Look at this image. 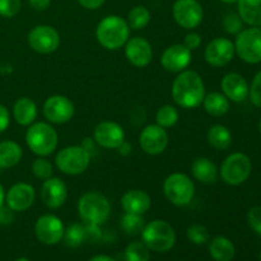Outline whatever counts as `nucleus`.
<instances>
[{
    "label": "nucleus",
    "mask_w": 261,
    "mask_h": 261,
    "mask_svg": "<svg viewBox=\"0 0 261 261\" xmlns=\"http://www.w3.org/2000/svg\"><path fill=\"white\" fill-rule=\"evenodd\" d=\"M171 96L173 102L182 109H195L203 103L205 86L200 74L194 70H182L172 83Z\"/></svg>",
    "instance_id": "f257e3e1"
},
{
    "label": "nucleus",
    "mask_w": 261,
    "mask_h": 261,
    "mask_svg": "<svg viewBox=\"0 0 261 261\" xmlns=\"http://www.w3.org/2000/svg\"><path fill=\"white\" fill-rule=\"evenodd\" d=\"M130 27L126 19L119 15H107L99 20L96 28V38L106 50H119L129 40Z\"/></svg>",
    "instance_id": "f03ea898"
},
{
    "label": "nucleus",
    "mask_w": 261,
    "mask_h": 261,
    "mask_svg": "<svg viewBox=\"0 0 261 261\" xmlns=\"http://www.w3.org/2000/svg\"><path fill=\"white\" fill-rule=\"evenodd\" d=\"M25 143L36 155L47 157L58 148L59 135L50 122H33L25 133Z\"/></svg>",
    "instance_id": "7ed1b4c3"
},
{
    "label": "nucleus",
    "mask_w": 261,
    "mask_h": 261,
    "mask_svg": "<svg viewBox=\"0 0 261 261\" xmlns=\"http://www.w3.org/2000/svg\"><path fill=\"white\" fill-rule=\"evenodd\" d=\"M78 214L86 224L101 226L110 218L111 204L101 193L88 191L79 199Z\"/></svg>",
    "instance_id": "20e7f679"
},
{
    "label": "nucleus",
    "mask_w": 261,
    "mask_h": 261,
    "mask_svg": "<svg viewBox=\"0 0 261 261\" xmlns=\"http://www.w3.org/2000/svg\"><path fill=\"white\" fill-rule=\"evenodd\" d=\"M142 241L150 251L167 252L175 246L176 232L168 222L154 219L144 226L142 231Z\"/></svg>",
    "instance_id": "39448f33"
},
{
    "label": "nucleus",
    "mask_w": 261,
    "mask_h": 261,
    "mask_svg": "<svg viewBox=\"0 0 261 261\" xmlns=\"http://www.w3.org/2000/svg\"><path fill=\"white\" fill-rule=\"evenodd\" d=\"M163 193L167 200L176 206H185L195 195V185L185 173L175 172L167 176L163 182Z\"/></svg>",
    "instance_id": "423d86ee"
},
{
    "label": "nucleus",
    "mask_w": 261,
    "mask_h": 261,
    "mask_svg": "<svg viewBox=\"0 0 261 261\" xmlns=\"http://www.w3.org/2000/svg\"><path fill=\"white\" fill-rule=\"evenodd\" d=\"M91 154L82 145H70L59 150L55 157V165L65 175H82L88 168Z\"/></svg>",
    "instance_id": "0eeeda50"
},
{
    "label": "nucleus",
    "mask_w": 261,
    "mask_h": 261,
    "mask_svg": "<svg viewBox=\"0 0 261 261\" xmlns=\"http://www.w3.org/2000/svg\"><path fill=\"white\" fill-rule=\"evenodd\" d=\"M252 165L245 153H232L222 162L219 176L227 185L239 186L247 181L251 175Z\"/></svg>",
    "instance_id": "6e6552de"
},
{
    "label": "nucleus",
    "mask_w": 261,
    "mask_h": 261,
    "mask_svg": "<svg viewBox=\"0 0 261 261\" xmlns=\"http://www.w3.org/2000/svg\"><path fill=\"white\" fill-rule=\"evenodd\" d=\"M234 51L245 63H261V27L242 30L234 41Z\"/></svg>",
    "instance_id": "1a4fd4ad"
},
{
    "label": "nucleus",
    "mask_w": 261,
    "mask_h": 261,
    "mask_svg": "<svg viewBox=\"0 0 261 261\" xmlns=\"http://www.w3.org/2000/svg\"><path fill=\"white\" fill-rule=\"evenodd\" d=\"M27 41L35 53L48 55L55 53L60 46V35L48 24H38L28 32Z\"/></svg>",
    "instance_id": "9d476101"
},
{
    "label": "nucleus",
    "mask_w": 261,
    "mask_h": 261,
    "mask_svg": "<svg viewBox=\"0 0 261 261\" xmlns=\"http://www.w3.org/2000/svg\"><path fill=\"white\" fill-rule=\"evenodd\" d=\"M172 15L181 28L191 31L203 22L204 10L198 0H176L172 7Z\"/></svg>",
    "instance_id": "9b49d317"
},
{
    "label": "nucleus",
    "mask_w": 261,
    "mask_h": 261,
    "mask_svg": "<svg viewBox=\"0 0 261 261\" xmlns=\"http://www.w3.org/2000/svg\"><path fill=\"white\" fill-rule=\"evenodd\" d=\"M42 111L43 116L50 124L63 125L70 121L75 112V107L68 97L61 96V94H54L46 99Z\"/></svg>",
    "instance_id": "f8f14e48"
},
{
    "label": "nucleus",
    "mask_w": 261,
    "mask_h": 261,
    "mask_svg": "<svg viewBox=\"0 0 261 261\" xmlns=\"http://www.w3.org/2000/svg\"><path fill=\"white\" fill-rule=\"evenodd\" d=\"M64 224L59 217L54 214L41 216L35 223V234L38 241L47 246L59 244L64 237Z\"/></svg>",
    "instance_id": "ddd939ff"
},
{
    "label": "nucleus",
    "mask_w": 261,
    "mask_h": 261,
    "mask_svg": "<svg viewBox=\"0 0 261 261\" xmlns=\"http://www.w3.org/2000/svg\"><path fill=\"white\" fill-rule=\"evenodd\" d=\"M139 145L149 155L162 154L168 145V134L165 127L157 124L147 125L140 132Z\"/></svg>",
    "instance_id": "4468645a"
},
{
    "label": "nucleus",
    "mask_w": 261,
    "mask_h": 261,
    "mask_svg": "<svg viewBox=\"0 0 261 261\" xmlns=\"http://www.w3.org/2000/svg\"><path fill=\"white\" fill-rule=\"evenodd\" d=\"M234 54V43L226 37H217L206 45L204 58L211 66L222 68L231 63Z\"/></svg>",
    "instance_id": "2eb2a0df"
},
{
    "label": "nucleus",
    "mask_w": 261,
    "mask_h": 261,
    "mask_svg": "<svg viewBox=\"0 0 261 261\" xmlns=\"http://www.w3.org/2000/svg\"><path fill=\"white\" fill-rule=\"evenodd\" d=\"M93 140L102 148L117 149L125 142L124 127L115 121H101L93 130Z\"/></svg>",
    "instance_id": "dca6fc26"
},
{
    "label": "nucleus",
    "mask_w": 261,
    "mask_h": 261,
    "mask_svg": "<svg viewBox=\"0 0 261 261\" xmlns=\"http://www.w3.org/2000/svg\"><path fill=\"white\" fill-rule=\"evenodd\" d=\"M36 199V191L31 184L18 182L10 186L9 190L5 193V203L13 212L28 211L33 205Z\"/></svg>",
    "instance_id": "f3484780"
},
{
    "label": "nucleus",
    "mask_w": 261,
    "mask_h": 261,
    "mask_svg": "<svg viewBox=\"0 0 261 261\" xmlns=\"http://www.w3.org/2000/svg\"><path fill=\"white\" fill-rule=\"evenodd\" d=\"M191 53L193 51L189 50L184 43H173L163 51L161 56V64L163 69L170 73L178 74L190 65L191 59H193Z\"/></svg>",
    "instance_id": "a211bd4d"
},
{
    "label": "nucleus",
    "mask_w": 261,
    "mask_h": 261,
    "mask_svg": "<svg viewBox=\"0 0 261 261\" xmlns=\"http://www.w3.org/2000/svg\"><path fill=\"white\" fill-rule=\"evenodd\" d=\"M125 56L132 65L145 68L153 59L152 45L144 37H133L125 43Z\"/></svg>",
    "instance_id": "6ab92c4d"
},
{
    "label": "nucleus",
    "mask_w": 261,
    "mask_h": 261,
    "mask_svg": "<svg viewBox=\"0 0 261 261\" xmlns=\"http://www.w3.org/2000/svg\"><path fill=\"white\" fill-rule=\"evenodd\" d=\"M68 199L66 184L59 177H50L41 186V200L47 208L58 209L64 205Z\"/></svg>",
    "instance_id": "aec40b11"
},
{
    "label": "nucleus",
    "mask_w": 261,
    "mask_h": 261,
    "mask_svg": "<svg viewBox=\"0 0 261 261\" xmlns=\"http://www.w3.org/2000/svg\"><path fill=\"white\" fill-rule=\"evenodd\" d=\"M221 88L224 96L236 103L244 102L249 97V84L239 73L226 74L221 82Z\"/></svg>",
    "instance_id": "412c9836"
},
{
    "label": "nucleus",
    "mask_w": 261,
    "mask_h": 261,
    "mask_svg": "<svg viewBox=\"0 0 261 261\" xmlns=\"http://www.w3.org/2000/svg\"><path fill=\"white\" fill-rule=\"evenodd\" d=\"M152 205V199L145 191L133 189L126 191L121 198V206L125 213L132 214H143L147 213Z\"/></svg>",
    "instance_id": "4be33fe9"
},
{
    "label": "nucleus",
    "mask_w": 261,
    "mask_h": 261,
    "mask_svg": "<svg viewBox=\"0 0 261 261\" xmlns=\"http://www.w3.org/2000/svg\"><path fill=\"white\" fill-rule=\"evenodd\" d=\"M13 117L20 126H30L37 119V105L30 97H20L13 105Z\"/></svg>",
    "instance_id": "5701e85b"
},
{
    "label": "nucleus",
    "mask_w": 261,
    "mask_h": 261,
    "mask_svg": "<svg viewBox=\"0 0 261 261\" xmlns=\"http://www.w3.org/2000/svg\"><path fill=\"white\" fill-rule=\"evenodd\" d=\"M191 175L204 185H211L217 181L218 170L216 163L206 157H198L191 165Z\"/></svg>",
    "instance_id": "b1692460"
},
{
    "label": "nucleus",
    "mask_w": 261,
    "mask_h": 261,
    "mask_svg": "<svg viewBox=\"0 0 261 261\" xmlns=\"http://www.w3.org/2000/svg\"><path fill=\"white\" fill-rule=\"evenodd\" d=\"M23 157L22 147L13 140L0 142V170H8L20 162Z\"/></svg>",
    "instance_id": "393cba45"
},
{
    "label": "nucleus",
    "mask_w": 261,
    "mask_h": 261,
    "mask_svg": "<svg viewBox=\"0 0 261 261\" xmlns=\"http://www.w3.org/2000/svg\"><path fill=\"white\" fill-rule=\"evenodd\" d=\"M239 15L251 27H261V0H239Z\"/></svg>",
    "instance_id": "a878e982"
},
{
    "label": "nucleus",
    "mask_w": 261,
    "mask_h": 261,
    "mask_svg": "<svg viewBox=\"0 0 261 261\" xmlns=\"http://www.w3.org/2000/svg\"><path fill=\"white\" fill-rule=\"evenodd\" d=\"M203 107L211 116H224L229 111V99L221 92H211L204 97Z\"/></svg>",
    "instance_id": "bb28decb"
},
{
    "label": "nucleus",
    "mask_w": 261,
    "mask_h": 261,
    "mask_svg": "<svg viewBox=\"0 0 261 261\" xmlns=\"http://www.w3.org/2000/svg\"><path fill=\"white\" fill-rule=\"evenodd\" d=\"M234 245L224 236H217L209 245V254L216 261H231L234 257Z\"/></svg>",
    "instance_id": "cd10ccee"
},
{
    "label": "nucleus",
    "mask_w": 261,
    "mask_h": 261,
    "mask_svg": "<svg viewBox=\"0 0 261 261\" xmlns=\"http://www.w3.org/2000/svg\"><path fill=\"white\" fill-rule=\"evenodd\" d=\"M206 139L208 143L217 150H227L232 145V138L231 132L228 127L224 125H213L209 127L208 134H206Z\"/></svg>",
    "instance_id": "c85d7f7f"
},
{
    "label": "nucleus",
    "mask_w": 261,
    "mask_h": 261,
    "mask_svg": "<svg viewBox=\"0 0 261 261\" xmlns=\"http://www.w3.org/2000/svg\"><path fill=\"white\" fill-rule=\"evenodd\" d=\"M127 24L132 30L140 31L144 30L150 22V12L143 5H137L132 8L127 13Z\"/></svg>",
    "instance_id": "c756f323"
},
{
    "label": "nucleus",
    "mask_w": 261,
    "mask_h": 261,
    "mask_svg": "<svg viewBox=\"0 0 261 261\" xmlns=\"http://www.w3.org/2000/svg\"><path fill=\"white\" fill-rule=\"evenodd\" d=\"M63 240L69 247H78L87 240L86 226L81 223H73L64 231Z\"/></svg>",
    "instance_id": "7c9ffc66"
},
{
    "label": "nucleus",
    "mask_w": 261,
    "mask_h": 261,
    "mask_svg": "<svg viewBox=\"0 0 261 261\" xmlns=\"http://www.w3.org/2000/svg\"><path fill=\"white\" fill-rule=\"evenodd\" d=\"M178 121V111L176 107L171 106V105H165V106L160 107L155 114V124L160 126L168 129L177 124Z\"/></svg>",
    "instance_id": "2f4dec72"
},
{
    "label": "nucleus",
    "mask_w": 261,
    "mask_h": 261,
    "mask_svg": "<svg viewBox=\"0 0 261 261\" xmlns=\"http://www.w3.org/2000/svg\"><path fill=\"white\" fill-rule=\"evenodd\" d=\"M125 260L126 261H149L150 250L143 241L130 242L125 250Z\"/></svg>",
    "instance_id": "473e14b6"
},
{
    "label": "nucleus",
    "mask_w": 261,
    "mask_h": 261,
    "mask_svg": "<svg viewBox=\"0 0 261 261\" xmlns=\"http://www.w3.org/2000/svg\"><path fill=\"white\" fill-rule=\"evenodd\" d=\"M144 226V218L139 214L125 213L121 218L122 231L130 236H137V234L142 233Z\"/></svg>",
    "instance_id": "72a5a7b5"
},
{
    "label": "nucleus",
    "mask_w": 261,
    "mask_h": 261,
    "mask_svg": "<svg viewBox=\"0 0 261 261\" xmlns=\"http://www.w3.org/2000/svg\"><path fill=\"white\" fill-rule=\"evenodd\" d=\"M222 27L229 35H239L244 30V20L241 19L239 13L228 12L222 19Z\"/></svg>",
    "instance_id": "f704fd0d"
},
{
    "label": "nucleus",
    "mask_w": 261,
    "mask_h": 261,
    "mask_svg": "<svg viewBox=\"0 0 261 261\" xmlns=\"http://www.w3.org/2000/svg\"><path fill=\"white\" fill-rule=\"evenodd\" d=\"M32 173L36 178L45 181L53 177L54 167L45 157H38L32 162Z\"/></svg>",
    "instance_id": "c9c22d12"
},
{
    "label": "nucleus",
    "mask_w": 261,
    "mask_h": 261,
    "mask_svg": "<svg viewBox=\"0 0 261 261\" xmlns=\"http://www.w3.org/2000/svg\"><path fill=\"white\" fill-rule=\"evenodd\" d=\"M189 241L193 242L194 245H204L209 241V231L206 227L201 224H193L186 231Z\"/></svg>",
    "instance_id": "e433bc0d"
},
{
    "label": "nucleus",
    "mask_w": 261,
    "mask_h": 261,
    "mask_svg": "<svg viewBox=\"0 0 261 261\" xmlns=\"http://www.w3.org/2000/svg\"><path fill=\"white\" fill-rule=\"evenodd\" d=\"M22 9L20 0H0V15L4 18H13Z\"/></svg>",
    "instance_id": "4c0bfd02"
},
{
    "label": "nucleus",
    "mask_w": 261,
    "mask_h": 261,
    "mask_svg": "<svg viewBox=\"0 0 261 261\" xmlns=\"http://www.w3.org/2000/svg\"><path fill=\"white\" fill-rule=\"evenodd\" d=\"M249 97L255 106L261 109V70L254 76L251 86L249 87Z\"/></svg>",
    "instance_id": "58836bf2"
},
{
    "label": "nucleus",
    "mask_w": 261,
    "mask_h": 261,
    "mask_svg": "<svg viewBox=\"0 0 261 261\" xmlns=\"http://www.w3.org/2000/svg\"><path fill=\"white\" fill-rule=\"evenodd\" d=\"M247 222L252 231L261 236V206H254L247 213Z\"/></svg>",
    "instance_id": "ea45409f"
},
{
    "label": "nucleus",
    "mask_w": 261,
    "mask_h": 261,
    "mask_svg": "<svg viewBox=\"0 0 261 261\" xmlns=\"http://www.w3.org/2000/svg\"><path fill=\"white\" fill-rule=\"evenodd\" d=\"M184 45H185L190 51L196 50V48L200 47L201 45V36L196 32L188 33L185 40H184Z\"/></svg>",
    "instance_id": "a19ab883"
},
{
    "label": "nucleus",
    "mask_w": 261,
    "mask_h": 261,
    "mask_svg": "<svg viewBox=\"0 0 261 261\" xmlns=\"http://www.w3.org/2000/svg\"><path fill=\"white\" fill-rule=\"evenodd\" d=\"M14 221V212L7 205L0 206V224L2 226H9Z\"/></svg>",
    "instance_id": "79ce46f5"
},
{
    "label": "nucleus",
    "mask_w": 261,
    "mask_h": 261,
    "mask_svg": "<svg viewBox=\"0 0 261 261\" xmlns=\"http://www.w3.org/2000/svg\"><path fill=\"white\" fill-rule=\"evenodd\" d=\"M10 125V112L7 106L0 103V134L5 132Z\"/></svg>",
    "instance_id": "37998d69"
},
{
    "label": "nucleus",
    "mask_w": 261,
    "mask_h": 261,
    "mask_svg": "<svg viewBox=\"0 0 261 261\" xmlns=\"http://www.w3.org/2000/svg\"><path fill=\"white\" fill-rule=\"evenodd\" d=\"M76 2H78L79 5H82L84 9L96 10L98 9V8H101L106 0H76Z\"/></svg>",
    "instance_id": "c03bdc74"
},
{
    "label": "nucleus",
    "mask_w": 261,
    "mask_h": 261,
    "mask_svg": "<svg viewBox=\"0 0 261 261\" xmlns=\"http://www.w3.org/2000/svg\"><path fill=\"white\" fill-rule=\"evenodd\" d=\"M28 4L36 12H43L48 9L51 5V0H28Z\"/></svg>",
    "instance_id": "a18cd8bd"
},
{
    "label": "nucleus",
    "mask_w": 261,
    "mask_h": 261,
    "mask_svg": "<svg viewBox=\"0 0 261 261\" xmlns=\"http://www.w3.org/2000/svg\"><path fill=\"white\" fill-rule=\"evenodd\" d=\"M94 140L91 139V138H86V139L83 140V143H82V147L84 148V149L87 150V152H91V150L94 149V144H93Z\"/></svg>",
    "instance_id": "49530a36"
},
{
    "label": "nucleus",
    "mask_w": 261,
    "mask_h": 261,
    "mask_svg": "<svg viewBox=\"0 0 261 261\" xmlns=\"http://www.w3.org/2000/svg\"><path fill=\"white\" fill-rule=\"evenodd\" d=\"M117 149H119V152L121 153V154H129V153L132 152V145H129L126 142H124Z\"/></svg>",
    "instance_id": "de8ad7c7"
},
{
    "label": "nucleus",
    "mask_w": 261,
    "mask_h": 261,
    "mask_svg": "<svg viewBox=\"0 0 261 261\" xmlns=\"http://www.w3.org/2000/svg\"><path fill=\"white\" fill-rule=\"evenodd\" d=\"M88 261H116L112 257L107 256V255H96V256L91 257Z\"/></svg>",
    "instance_id": "09e8293b"
},
{
    "label": "nucleus",
    "mask_w": 261,
    "mask_h": 261,
    "mask_svg": "<svg viewBox=\"0 0 261 261\" xmlns=\"http://www.w3.org/2000/svg\"><path fill=\"white\" fill-rule=\"evenodd\" d=\"M5 203V190L4 188H3V185L0 184V206L4 205Z\"/></svg>",
    "instance_id": "8fccbe9b"
},
{
    "label": "nucleus",
    "mask_w": 261,
    "mask_h": 261,
    "mask_svg": "<svg viewBox=\"0 0 261 261\" xmlns=\"http://www.w3.org/2000/svg\"><path fill=\"white\" fill-rule=\"evenodd\" d=\"M221 2L226 3V4H234V3H237L239 0H221Z\"/></svg>",
    "instance_id": "3c124183"
},
{
    "label": "nucleus",
    "mask_w": 261,
    "mask_h": 261,
    "mask_svg": "<svg viewBox=\"0 0 261 261\" xmlns=\"http://www.w3.org/2000/svg\"><path fill=\"white\" fill-rule=\"evenodd\" d=\"M15 261H30V260L25 259V257H19V259H17Z\"/></svg>",
    "instance_id": "603ef678"
},
{
    "label": "nucleus",
    "mask_w": 261,
    "mask_h": 261,
    "mask_svg": "<svg viewBox=\"0 0 261 261\" xmlns=\"http://www.w3.org/2000/svg\"><path fill=\"white\" fill-rule=\"evenodd\" d=\"M259 130H260V134H261V119H260V122H259Z\"/></svg>",
    "instance_id": "864d4df0"
},
{
    "label": "nucleus",
    "mask_w": 261,
    "mask_h": 261,
    "mask_svg": "<svg viewBox=\"0 0 261 261\" xmlns=\"http://www.w3.org/2000/svg\"><path fill=\"white\" fill-rule=\"evenodd\" d=\"M260 260H261V252H260Z\"/></svg>",
    "instance_id": "5fc2aeb1"
}]
</instances>
